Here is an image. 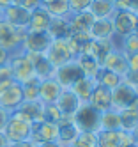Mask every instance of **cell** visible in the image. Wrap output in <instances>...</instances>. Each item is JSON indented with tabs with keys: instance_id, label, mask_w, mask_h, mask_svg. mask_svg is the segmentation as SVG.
<instances>
[{
	"instance_id": "obj_1",
	"label": "cell",
	"mask_w": 138,
	"mask_h": 147,
	"mask_svg": "<svg viewBox=\"0 0 138 147\" xmlns=\"http://www.w3.org/2000/svg\"><path fill=\"white\" fill-rule=\"evenodd\" d=\"M30 131H32V122L25 119L21 113L13 112L9 115V121L4 128V135L9 140V144H21L30 140Z\"/></svg>"
},
{
	"instance_id": "obj_2",
	"label": "cell",
	"mask_w": 138,
	"mask_h": 147,
	"mask_svg": "<svg viewBox=\"0 0 138 147\" xmlns=\"http://www.w3.org/2000/svg\"><path fill=\"white\" fill-rule=\"evenodd\" d=\"M27 30L16 28L11 23L0 20V48H4L7 53L14 55L18 51H21V45H23Z\"/></svg>"
},
{
	"instance_id": "obj_3",
	"label": "cell",
	"mask_w": 138,
	"mask_h": 147,
	"mask_svg": "<svg viewBox=\"0 0 138 147\" xmlns=\"http://www.w3.org/2000/svg\"><path fill=\"white\" fill-rule=\"evenodd\" d=\"M99 117H101V113L98 110H94L89 103H81L76 113L73 115V122L80 133H83V131L98 133L99 131Z\"/></svg>"
},
{
	"instance_id": "obj_4",
	"label": "cell",
	"mask_w": 138,
	"mask_h": 147,
	"mask_svg": "<svg viewBox=\"0 0 138 147\" xmlns=\"http://www.w3.org/2000/svg\"><path fill=\"white\" fill-rule=\"evenodd\" d=\"M9 67L13 71L14 82H18V83H25V82H28L32 78H36L34 66H32L30 59L27 57V53H23V51H18V53L11 55Z\"/></svg>"
},
{
	"instance_id": "obj_5",
	"label": "cell",
	"mask_w": 138,
	"mask_h": 147,
	"mask_svg": "<svg viewBox=\"0 0 138 147\" xmlns=\"http://www.w3.org/2000/svg\"><path fill=\"white\" fill-rule=\"evenodd\" d=\"M112 23H113V32L119 36L120 39L135 34L136 23H138V16L131 11H124V9H115V13L112 16Z\"/></svg>"
},
{
	"instance_id": "obj_6",
	"label": "cell",
	"mask_w": 138,
	"mask_h": 147,
	"mask_svg": "<svg viewBox=\"0 0 138 147\" xmlns=\"http://www.w3.org/2000/svg\"><path fill=\"white\" fill-rule=\"evenodd\" d=\"M44 55H46V59L51 62V66L55 67V69L60 67V66H64L66 62L76 59V57L73 55V51H71V48H69L66 39H53Z\"/></svg>"
},
{
	"instance_id": "obj_7",
	"label": "cell",
	"mask_w": 138,
	"mask_h": 147,
	"mask_svg": "<svg viewBox=\"0 0 138 147\" xmlns=\"http://www.w3.org/2000/svg\"><path fill=\"white\" fill-rule=\"evenodd\" d=\"M136 99H138V94H136L135 87L122 82L119 87H115L112 90V110L122 112L126 108H129Z\"/></svg>"
},
{
	"instance_id": "obj_8",
	"label": "cell",
	"mask_w": 138,
	"mask_h": 147,
	"mask_svg": "<svg viewBox=\"0 0 138 147\" xmlns=\"http://www.w3.org/2000/svg\"><path fill=\"white\" fill-rule=\"evenodd\" d=\"M113 48H115L113 39H89L87 43L81 45L80 55H89V57L96 59L99 64H103L104 57L108 55Z\"/></svg>"
},
{
	"instance_id": "obj_9",
	"label": "cell",
	"mask_w": 138,
	"mask_h": 147,
	"mask_svg": "<svg viewBox=\"0 0 138 147\" xmlns=\"http://www.w3.org/2000/svg\"><path fill=\"white\" fill-rule=\"evenodd\" d=\"M23 101V90H21V83L18 82H13L11 85L0 90V108H4L9 113L16 112Z\"/></svg>"
},
{
	"instance_id": "obj_10",
	"label": "cell",
	"mask_w": 138,
	"mask_h": 147,
	"mask_svg": "<svg viewBox=\"0 0 138 147\" xmlns=\"http://www.w3.org/2000/svg\"><path fill=\"white\" fill-rule=\"evenodd\" d=\"M53 78L60 83L62 89H71L80 78H83V73H81V69H80V66H78L76 59H74V60L66 62L64 66L57 67V69H55V76H53Z\"/></svg>"
},
{
	"instance_id": "obj_11",
	"label": "cell",
	"mask_w": 138,
	"mask_h": 147,
	"mask_svg": "<svg viewBox=\"0 0 138 147\" xmlns=\"http://www.w3.org/2000/svg\"><path fill=\"white\" fill-rule=\"evenodd\" d=\"M51 36L48 32H27L21 51L25 53H46V50L51 45Z\"/></svg>"
},
{
	"instance_id": "obj_12",
	"label": "cell",
	"mask_w": 138,
	"mask_h": 147,
	"mask_svg": "<svg viewBox=\"0 0 138 147\" xmlns=\"http://www.w3.org/2000/svg\"><path fill=\"white\" fill-rule=\"evenodd\" d=\"M101 67H104V69H108V71L117 73L119 76H122V80H124V76L127 75V71H129V66H127L126 53H124L122 50H119L117 46L110 51L108 55L104 57V60H103Z\"/></svg>"
},
{
	"instance_id": "obj_13",
	"label": "cell",
	"mask_w": 138,
	"mask_h": 147,
	"mask_svg": "<svg viewBox=\"0 0 138 147\" xmlns=\"http://www.w3.org/2000/svg\"><path fill=\"white\" fill-rule=\"evenodd\" d=\"M2 20L11 23L13 27H16V28L27 30L28 22H30V11H27V9L20 7L16 4H11L5 9H2Z\"/></svg>"
},
{
	"instance_id": "obj_14",
	"label": "cell",
	"mask_w": 138,
	"mask_h": 147,
	"mask_svg": "<svg viewBox=\"0 0 138 147\" xmlns=\"http://www.w3.org/2000/svg\"><path fill=\"white\" fill-rule=\"evenodd\" d=\"M27 57L30 59L32 66H34V75L37 80H48L55 76V67L51 66V62L46 59L44 53H27Z\"/></svg>"
},
{
	"instance_id": "obj_15",
	"label": "cell",
	"mask_w": 138,
	"mask_h": 147,
	"mask_svg": "<svg viewBox=\"0 0 138 147\" xmlns=\"http://www.w3.org/2000/svg\"><path fill=\"white\" fill-rule=\"evenodd\" d=\"M89 105L94 110H98L99 113L112 110V90L99 85V83H96V87L89 98Z\"/></svg>"
},
{
	"instance_id": "obj_16",
	"label": "cell",
	"mask_w": 138,
	"mask_h": 147,
	"mask_svg": "<svg viewBox=\"0 0 138 147\" xmlns=\"http://www.w3.org/2000/svg\"><path fill=\"white\" fill-rule=\"evenodd\" d=\"M62 90L64 89L60 87V83L55 78L41 80V83H39V101L42 105H55Z\"/></svg>"
},
{
	"instance_id": "obj_17",
	"label": "cell",
	"mask_w": 138,
	"mask_h": 147,
	"mask_svg": "<svg viewBox=\"0 0 138 147\" xmlns=\"http://www.w3.org/2000/svg\"><path fill=\"white\" fill-rule=\"evenodd\" d=\"M55 105H57V108L60 110V113H62L64 119H73V115L76 113V110H78V107L81 105V101L74 96L69 89H64L60 92V96H59V99H57Z\"/></svg>"
},
{
	"instance_id": "obj_18",
	"label": "cell",
	"mask_w": 138,
	"mask_h": 147,
	"mask_svg": "<svg viewBox=\"0 0 138 147\" xmlns=\"http://www.w3.org/2000/svg\"><path fill=\"white\" fill-rule=\"evenodd\" d=\"M51 22V16L48 14V11L42 5H39L37 9L30 13V22L27 27V32H48V27Z\"/></svg>"
},
{
	"instance_id": "obj_19",
	"label": "cell",
	"mask_w": 138,
	"mask_h": 147,
	"mask_svg": "<svg viewBox=\"0 0 138 147\" xmlns=\"http://www.w3.org/2000/svg\"><path fill=\"white\" fill-rule=\"evenodd\" d=\"M78 128L74 126L73 119H62L60 124H59V138L57 142L62 145V147H71L74 144V140L78 138Z\"/></svg>"
},
{
	"instance_id": "obj_20",
	"label": "cell",
	"mask_w": 138,
	"mask_h": 147,
	"mask_svg": "<svg viewBox=\"0 0 138 147\" xmlns=\"http://www.w3.org/2000/svg\"><path fill=\"white\" fill-rule=\"evenodd\" d=\"M42 110H44V105L41 101H23L16 112L21 113L25 119H28L32 124H36L42 122Z\"/></svg>"
},
{
	"instance_id": "obj_21",
	"label": "cell",
	"mask_w": 138,
	"mask_h": 147,
	"mask_svg": "<svg viewBox=\"0 0 138 147\" xmlns=\"http://www.w3.org/2000/svg\"><path fill=\"white\" fill-rule=\"evenodd\" d=\"M113 23L112 18L106 20H94V23L90 27V37L92 39H113Z\"/></svg>"
},
{
	"instance_id": "obj_22",
	"label": "cell",
	"mask_w": 138,
	"mask_h": 147,
	"mask_svg": "<svg viewBox=\"0 0 138 147\" xmlns=\"http://www.w3.org/2000/svg\"><path fill=\"white\" fill-rule=\"evenodd\" d=\"M96 82L94 78H87V76H83V78H80L74 85L69 89L74 96H76L81 103H89V98H90V94H92V90H94V87H96Z\"/></svg>"
},
{
	"instance_id": "obj_23",
	"label": "cell",
	"mask_w": 138,
	"mask_h": 147,
	"mask_svg": "<svg viewBox=\"0 0 138 147\" xmlns=\"http://www.w3.org/2000/svg\"><path fill=\"white\" fill-rule=\"evenodd\" d=\"M89 13L94 16V20H106L113 16L115 5L110 0H92L89 5Z\"/></svg>"
},
{
	"instance_id": "obj_24",
	"label": "cell",
	"mask_w": 138,
	"mask_h": 147,
	"mask_svg": "<svg viewBox=\"0 0 138 147\" xmlns=\"http://www.w3.org/2000/svg\"><path fill=\"white\" fill-rule=\"evenodd\" d=\"M69 32H71L69 18H51L48 27V34L51 36V39H66Z\"/></svg>"
},
{
	"instance_id": "obj_25",
	"label": "cell",
	"mask_w": 138,
	"mask_h": 147,
	"mask_svg": "<svg viewBox=\"0 0 138 147\" xmlns=\"http://www.w3.org/2000/svg\"><path fill=\"white\" fill-rule=\"evenodd\" d=\"M99 129L104 131H120V112L106 110L99 117Z\"/></svg>"
},
{
	"instance_id": "obj_26",
	"label": "cell",
	"mask_w": 138,
	"mask_h": 147,
	"mask_svg": "<svg viewBox=\"0 0 138 147\" xmlns=\"http://www.w3.org/2000/svg\"><path fill=\"white\" fill-rule=\"evenodd\" d=\"M76 62H78V66L83 73V76H87V78H94L99 75V71H101V64L96 59L89 57V55H78L76 57Z\"/></svg>"
},
{
	"instance_id": "obj_27",
	"label": "cell",
	"mask_w": 138,
	"mask_h": 147,
	"mask_svg": "<svg viewBox=\"0 0 138 147\" xmlns=\"http://www.w3.org/2000/svg\"><path fill=\"white\" fill-rule=\"evenodd\" d=\"M98 147H120L122 145V131H104L98 133Z\"/></svg>"
},
{
	"instance_id": "obj_28",
	"label": "cell",
	"mask_w": 138,
	"mask_h": 147,
	"mask_svg": "<svg viewBox=\"0 0 138 147\" xmlns=\"http://www.w3.org/2000/svg\"><path fill=\"white\" fill-rule=\"evenodd\" d=\"M96 82H98L99 85H103V87H106V89L113 90L115 87H119V85H120V83H122L124 80H122V76H119V75H117V73H113V71H108V69L101 67L99 75L96 76Z\"/></svg>"
},
{
	"instance_id": "obj_29",
	"label": "cell",
	"mask_w": 138,
	"mask_h": 147,
	"mask_svg": "<svg viewBox=\"0 0 138 147\" xmlns=\"http://www.w3.org/2000/svg\"><path fill=\"white\" fill-rule=\"evenodd\" d=\"M138 124V113L131 108H126L120 112V131L124 133H133Z\"/></svg>"
},
{
	"instance_id": "obj_30",
	"label": "cell",
	"mask_w": 138,
	"mask_h": 147,
	"mask_svg": "<svg viewBox=\"0 0 138 147\" xmlns=\"http://www.w3.org/2000/svg\"><path fill=\"white\" fill-rule=\"evenodd\" d=\"M44 9L48 11V14L51 18H69L71 16L67 0H55L50 5H44Z\"/></svg>"
},
{
	"instance_id": "obj_31",
	"label": "cell",
	"mask_w": 138,
	"mask_h": 147,
	"mask_svg": "<svg viewBox=\"0 0 138 147\" xmlns=\"http://www.w3.org/2000/svg\"><path fill=\"white\" fill-rule=\"evenodd\" d=\"M39 83H41V80H37V78H32L25 83H21L25 101H39Z\"/></svg>"
},
{
	"instance_id": "obj_32",
	"label": "cell",
	"mask_w": 138,
	"mask_h": 147,
	"mask_svg": "<svg viewBox=\"0 0 138 147\" xmlns=\"http://www.w3.org/2000/svg\"><path fill=\"white\" fill-rule=\"evenodd\" d=\"M62 113L57 108V105H44V110H42V121L51 122V124H60L62 121Z\"/></svg>"
},
{
	"instance_id": "obj_33",
	"label": "cell",
	"mask_w": 138,
	"mask_h": 147,
	"mask_svg": "<svg viewBox=\"0 0 138 147\" xmlns=\"http://www.w3.org/2000/svg\"><path fill=\"white\" fill-rule=\"evenodd\" d=\"M73 147H98V135L83 131V133L78 135V138L74 140Z\"/></svg>"
},
{
	"instance_id": "obj_34",
	"label": "cell",
	"mask_w": 138,
	"mask_h": 147,
	"mask_svg": "<svg viewBox=\"0 0 138 147\" xmlns=\"http://www.w3.org/2000/svg\"><path fill=\"white\" fill-rule=\"evenodd\" d=\"M126 55H131V53H138V36L136 34H129L122 37V43H120V48Z\"/></svg>"
},
{
	"instance_id": "obj_35",
	"label": "cell",
	"mask_w": 138,
	"mask_h": 147,
	"mask_svg": "<svg viewBox=\"0 0 138 147\" xmlns=\"http://www.w3.org/2000/svg\"><path fill=\"white\" fill-rule=\"evenodd\" d=\"M90 2H92V0H67L71 14H76V13L89 11V5H90Z\"/></svg>"
},
{
	"instance_id": "obj_36",
	"label": "cell",
	"mask_w": 138,
	"mask_h": 147,
	"mask_svg": "<svg viewBox=\"0 0 138 147\" xmlns=\"http://www.w3.org/2000/svg\"><path fill=\"white\" fill-rule=\"evenodd\" d=\"M13 82H14V78H13V71H11L9 64L4 66V67H0V90L5 89L7 85H11Z\"/></svg>"
},
{
	"instance_id": "obj_37",
	"label": "cell",
	"mask_w": 138,
	"mask_h": 147,
	"mask_svg": "<svg viewBox=\"0 0 138 147\" xmlns=\"http://www.w3.org/2000/svg\"><path fill=\"white\" fill-rule=\"evenodd\" d=\"M115 9H124V11H131L138 16V0H117Z\"/></svg>"
},
{
	"instance_id": "obj_38",
	"label": "cell",
	"mask_w": 138,
	"mask_h": 147,
	"mask_svg": "<svg viewBox=\"0 0 138 147\" xmlns=\"http://www.w3.org/2000/svg\"><path fill=\"white\" fill-rule=\"evenodd\" d=\"M13 4H16V5H20V7L27 9V11H30V13L41 5L39 0H13Z\"/></svg>"
},
{
	"instance_id": "obj_39",
	"label": "cell",
	"mask_w": 138,
	"mask_h": 147,
	"mask_svg": "<svg viewBox=\"0 0 138 147\" xmlns=\"http://www.w3.org/2000/svg\"><path fill=\"white\" fill-rule=\"evenodd\" d=\"M126 59H127V66H129V71H138V53L126 55Z\"/></svg>"
},
{
	"instance_id": "obj_40",
	"label": "cell",
	"mask_w": 138,
	"mask_h": 147,
	"mask_svg": "<svg viewBox=\"0 0 138 147\" xmlns=\"http://www.w3.org/2000/svg\"><path fill=\"white\" fill-rule=\"evenodd\" d=\"M9 112H5L4 108H0V131H4V128H5V124H7V121H9Z\"/></svg>"
},
{
	"instance_id": "obj_41",
	"label": "cell",
	"mask_w": 138,
	"mask_h": 147,
	"mask_svg": "<svg viewBox=\"0 0 138 147\" xmlns=\"http://www.w3.org/2000/svg\"><path fill=\"white\" fill-rule=\"evenodd\" d=\"M9 60H11V53H7L4 48H0V67L7 66V64H9Z\"/></svg>"
},
{
	"instance_id": "obj_42",
	"label": "cell",
	"mask_w": 138,
	"mask_h": 147,
	"mask_svg": "<svg viewBox=\"0 0 138 147\" xmlns=\"http://www.w3.org/2000/svg\"><path fill=\"white\" fill-rule=\"evenodd\" d=\"M0 147H9V140L5 138L4 131H0Z\"/></svg>"
},
{
	"instance_id": "obj_43",
	"label": "cell",
	"mask_w": 138,
	"mask_h": 147,
	"mask_svg": "<svg viewBox=\"0 0 138 147\" xmlns=\"http://www.w3.org/2000/svg\"><path fill=\"white\" fill-rule=\"evenodd\" d=\"M39 147H62L59 142H44V144H39Z\"/></svg>"
},
{
	"instance_id": "obj_44",
	"label": "cell",
	"mask_w": 138,
	"mask_h": 147,
	"mask_svg": "<svg viewBox=\"0 0 138 147\" xmlns=\"http://www.w3.org/2000/svg\"><path fill=\"white\" fill-rule=\"evenodd\" d=\"M11 4H13V0H0V11L5 9L7 5H11Z\"/></svg>"
},
{
	"instance_id": "obj_45",
	"label": "cell",
	"mask_w": 138,
	"mask_h": 147,
	"mask_svg": "<svg viewBox=\"0 0 138 147\" xmlns=\"http://www.w3.org/2000/svg\"><path fill=\"white\" fill-rule=\"evenodd\" d=\"M131 135H133V138H135V142L138 144V124H136V128H135V131H133Z\"/></svg>"
},
{
	"instance_id": "obj_46",
	"label": "cell",
	"mask_w": 138,
	"mask_h": 147,
	"mask_svg": "<svg viewBox=\"0 0 138 147\" xmlns=\"http://www.w3.org/2000/svg\"><path fill=\"white\" fill-rule=\"evenodd\" d=\"M39 2H41V5H42V7H44V5H50L51 2H55V0H39Z\"/></svg>"
},
{
	"instance_id": "obj_47",
	"label": "cell",
	"mask_w": 138,
	"mask_h": 147,
	"mask_svg": "<svg viewBox=\"0 0 138 147\" xmlns=\"http://www.w3.org/2000/svg\"><path fill=\"white\" fill-rule=\"evenodd\" d=\"M122 147H138L136 142H131V144H127V145H122Z\"/></svg>"
},
{
	"instance_id": "obj_48",
	"label": "cell",
	"mask_w": 138,
	"mask_h": 147,
	"mask_svg": "<svg viewBox=\"0 0 138 147\" xmlns=\"http://www.w3.org/2000/svg\"><path fill=\"white\" fill-rule=\"evenodd\" d=\"M135 34H136V36H138V23H136V30H135Z\"/></svg>"
},
{
	"instance_id": "obj_49",
	"label": "cell",
	"mask_w": 138,
	"mask_h": 147,
	"mask_svg": "<svg viewBox=\"0 0 138 147\" xmlns=\"http://www.w3.org/2000/svg\"><path fill=\"white\" fill-rule=\"evenodd\" d=\"M110 2H112V4H113V5H115V2H117V0H110Z\"/></svg>"
},
{
	"instance_id": "obj_50",
	"label": "cell",
	"mask_w": 138,
	"mask_h": 147,
	"mask_svg": "<svg viewBox=\"0 0 138 147\" xmlns=\"http://www.w3.org/2000/svg\"><path fill=\"white\" fill-rule=\"evenodd\" d=\"M135 90H136V94H138V85H136V87H135Z\"/></svg>"
},
{
	"instance_id": "obj_51",
	"label": "cell",
	"mask_w": 138,
	"mask_h": 147,
	"mask_svg": "<svg viewBox=\"0 0 138 147\" xmlns=\"http://www.w3.org/2000/svg\"><path fill=\"white\" fill-rule=\"evenodd\" d=\"M0 20H2V11H0Z\"/></svg>"
},
{
	"instance_id": "obj_52",
	"label": "cell",
	"mask_w": 138,
	"mask_h": 147,
	"mask_svg": "<svg viewBox=\"0 0 138 147\" xmlns=\"http://www.w3.org/2000/svg\"><path fill=\"white\" fill-rule=\"evenodd\" d=\"M71 147H73V145H71Z\"/></svg>"
}]
</instances>
